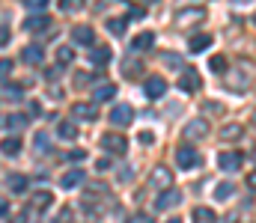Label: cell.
I'll use <instances>...</instances> for the list:
<instances>
[{
  "instance_id": "obj_20",
  "label": "cell",
  "mask_w": 256,
  "mask_h": 223,
  "mask_svg": "<svg viewBox=\"0 0 256 223\" xmlns=\"http://www.w3.org/2000/svg\"><path fill=\"white\" fill-rule=\"evenodd\" d=\"M90 63H92V66H108V63H110V48H92Z\"/></svg>"
},
{
  "instance_id": "obj_3",
  "label": "cell",
  "mask_w": 256,
  "mask_h": 223,
  "mask_svg": "<svg viewBox=\"0 0 256 223\" xmlns=\"http://www.w3.org/2000/svg\"><path fill=\"white\" fill-rule=\"evenodd\" d=\"M110 122L116 125V128H126L134 122V107L131 104H116L114 110H110Z\"/></svg>"
},
{
  "instance_id": "obj_9",
  "label": "cell",
  "mask_w": 256,
  "mask_h": 223,
  "mask_svg": "<svg viewBox=\"0 0 256 223\" xmlns=\"http://www.w3.org/2000/svg\"><path fill=\"white\" fill-rule=\"evenodd\" d=\"M242 137H244V125H238V122H230V125L220 128V140H224V143H236V140H242Z\"/></svg>"
},
{
  "instance_id": "obj_43",
  "label": "cell",
  "mask_w": 256,
  "mask_h": 223,
  "mask_svg": "<svg viewBox=\"0 0 256 223\" xmlns=\"http://www.w3.org/2000/svg\"><path fill=\"white\" fill-rule=\"evenodd\" d=\"M6 212H9V203H6V200H0V215H6Z\"/></svg>"
},
{
  "instance_id": "obj_2",
  "label": "cell",
  "mask_w": 256,
  "mask_h": 223,
  "mask_svg": "<svg viewBox=\"0 0 256 223\" xmlns=\"http://www.w3.org/2000/svg\"><path fill=\"white\" fill-rule=\"evenodd\" d=\"M242 164H244V155H242V152H220V155H218V167H220L224 173H236Z\"/></svg>"
},
{
  "instance_id": "obj_30",
  "label": "cell",
  "mask_w": 256,
  "mask_h": 223,
  "mask_svg": "<svg viewBox=\"0 0 256 223\" xmlns=\"http://www.w3.org/2000/svg\"><path fill=\"white\" fill-rule=\"evenodd\" d=\"M72 60H74V51H72V48H60V51H57V63H60V66H68Z\"/></svg>"
},
{
  "instance_id": "obj_1",
  "label": "cell",
  "mask_w": 256,
  "mask_h": 223,
  "mask_svg": "<svg viewBox=\"0 0 256 223\" xmlns=\"http://www.w3.org/2000/svg\"><path fill=\"white\" fill-rule=\"evenodd\" d=\"M102 149L110 152V155H126L128 140L122 134H116V131H108V134H102Z\"/></svg>"
},
{
  "instance_id": "obj_35",
  "label": "cell",
  "mask_w": 256,
  "mask_h": 223,
  "mask_svg": "<svg viewBox=\"0 0 256 223\" xmlns=\"http://www.w3.org/2000/svg\"><path fill=\"white\" fill-rule=\"evenodd\" d=\"M66 158H68V161H84L86 152H84V149H72V152H66Z\"/></svg>"
},
{
  "instance_id": "obj_11",
  "label": "cell",
  "mask_w": 256,
  "mask_h": 223,
  "mask_svg": "<svg viewBox=\"0 0 256 223\" xmlns=\"http://www.w3.org/2000/svg\"><path fill=\"white\" fill-rule=\"evenodd\" d=\"M143 89H146L149 98H161V95L167 92V80H161V77H149V80L143 83Z\"/></svg>"
},
{
  "instance_id": "obj_24",
  "label": "cell",
  "mask_w": 256,
  "mask_h": 223,
  "mask_svg": "<svg viewBox=\"0 0 256 223\" xmlns=\"http://www.w3.org/2000/svg\"><path fill=\"white\" fill-rule=\"evenodd\" d=\"M57 134H60L63 140H74V137H78V128H74V122H68V119H66V122L57 125Z\"/></svg>"
},
{
  "instance_id": "obj_29",
  "label": "cell",
  "mask_w": 256,
  "mask_h": 223,
  "mask_svg": "<svg viewBox=\"0 0 256 223\" xmlns=\"http://www.w3.org/2000/svg\"><path fill=\"white\" fill-rule=\"evenodd\" d=\"M122 74H126V77H137V74H140V63H137V60L122 63Z\"/></svg>"
},
{
  "instance_id": "obj_14",
  "label": "cell",
  "mask_w": 256,
  "mask_h": 223,
  "mask_svg": "<svg viewBox=\"0 0 256 223\" xmlns=\"http://www.w3.org/2000/svg\"><path fill=\"white\" fill-rule=\"evenodd\" d=\"M152 45H155V33H152V30L137 33V36L131 39V48H134V51H146V48H152Z\"/></svg>"
},
{
  "instance_id": "obj_28",
  "label": "cell",
  "mask_w": 256,
  "mask_h": 223,
  "mask_svg": "<svg viewBox=\"0 0 256 223\" xmlns=\"http://www.w3.org/2000/svg\"><path fill=\"white\" fill-rule=\"evenodd\" d=\"M232 194H236V188H232L230 182H224V185H218V188H214V197H218V200H230Z\"/></svg>"
},
{
  "instance_id": "obj_19",
  "label": "cell",
  "mask_w": 256,
  "mask_h": 223,
  "mask_svg": "<svg viewBox=\"0 0 256 223\" xmlns=\"http://www.w3.org/2000/svg\"><path fill=\"white\" fill-rule=\"evenodd\" d=\"M3 125L6 128H27L30 125V116H24V113H6Z\"/></svg>"
},
{
  "instance_id": "obj_15",
  "label": "cell",
  "mask_w": 256,
  "mask_h": 223,
  "mask_svg": "<svg viewBox=\"0 0 256 223\" xmlns=\"http://www.w3.org/2000/svg\"><path fill=\"white\" fill-rule=\"evenodd\" d=\"M21 57H24V63H27V66H39V63L45 60V54H42V48H39V45H27V48L21 51Z\"/></svg>"
},
{
  "instance_id": "obj_37",
  "label": "cell",
  "mask_w": 256,
  "mask_h": 223,
  "mask_svg": "<svg viewBox=\"0 0 256 223\" xmlns=\"http://www.w3.org/2000/svg\"><path fill=\"white\" fill-rule=\"evenodd\" d=\"M36 149H39V152L48 149V134H36Z\"/></svg>"
},
{
  "instance_id": "obj_40",
  "label": "cell",
  "mask_w": 256,
  "mask_h": 223,
  "mask_svg": "<svg viewBox=\"0 0 256 223\" xmlns=\"http://www.w3.org/2000/svg\"><path fill=\"white\" fill-rule=\"evenodd\" d=\"M140 143H143V146H152V143H155V137H152V134H146V131H143V134H140Z\"/></svg>"
},
{
  "instance_id": "obj_31",
  "label": "cell",
  "mask_w": 256,
  "mask_h": 223,
  "mask_svg": "<svg viewBox=\"0 0 256 223\" xmlns=\"http://www.w3.org/2000/svg\"><path fill=\"white\" fill-rule=\"evenodd\" d=\"M212 72H226V57H212Z\"/></svg>"
},
{
  "instance_id": "obj_39",
  "label": "cell",
  "mask_w": 256,
  "mask_h": 223,
  "mask_svg": "<svg viewBox=\"0 0 256 223\" xmlns=\"http://www.w3.org/2000/svg\"><path fill=\"white\" fill-rule=\"evenodd\" d=\"M24 3H27L30 9H45V3H48V0H24Z\"/></svg>"
},
{
  "instance_id": "obj_6",
  "label": "cell",
  "mask_w": 256,
  "mask_h": 223,
  "mask_svg": "<svg viewBox=\"0 0 256 223\" xmlns=\"http://www.w3.org/2000/svg\"><path fill=\"white\" fill-rule=\"evenodd\" d=\"M206 18V12L196 6V9H185V12H179L176 15V27H194V24H200Z\"/></svg>"
},
{
  "instance_id": "obj_41",
  "label": "cell",
  "mask_w": 256,
  "mask_h": 223,
  "mask_svg": "<svg viewBox=\"0 0 256 223\" xmlns=\"http://www.w3.org/2000/svg\"><path fill=\"white\" fill-rule=\"evenodd\" d=\"M6 95H9V98H18V95H21V89H18V86H6Z\"/></svg>"
},
{
  "instance_id": "obj_8",
  "label": "cell",
  "mask_w": 256,
  "mask_h": 223,
  "mask_svg": "<svg viewBox=\"0 0 256 223\" xmlns=\"http://www.w3.org/2000/svg\"><path fill=\"white\" fill-rule=\"evenodd\" d=\"M200 83H202V80H200V72H196V69H185L182 77H179V89H185V92H196Z\"/></svg>"
},
{
  "instance_id": "obj_46",
  "label": "cell",
  "mask_w": 256,
  "mask_h": 223,
  "mask_svg": "<svg viewBox=\"0 0 256 223\" xmlns=\"http://www.w3.org/2000/svg\"><path fill=\"white\" fill-rule=\"evenodd\" d=\"M146 3H155V0H146Z\"/></svg>"
},
{
  "instance_id": "obj_33",
  "label": "cell",
  "mask_w": 256,
  "mask_h": 223,
  "mask_svg": "<svg viewBox=\"0 0 256 223\" xmlns=\"http://www.w3.org/2000/svg\"><path fill=\"white\" fill-rule=\"evenodd\" d=\"M80 3L84 0H60V9L63 12H74V9H80Z\"/></svg>"
},
{
  "instance_id": "obj_4",
  "label": "cell",
  "mask_w": 256,
  "mask_h": 223,
  "mask_svg": "<svg viewBox=\"0 0 256 223\" xmlns=\"http://www.w3.org/2000/svg\"><path fill=\"white\" fill-rule=\"evenodd\" d=\"M176 164L182 167V170H191L200 164V155H196V149L194 146H179L176 149Z\"/></svg>"
},
{
  "instance_id": "obj_45",
  "label": "cell",
  "mask_w": 256,
  "mask_h": 223,
  "mask_svg": "<svg viewBox=\"0 0 256 223\" xmlns=\"http://www.w3.org/2000/svg\"><path fill=\"white\" fill-rule=\"evenodd\" d=\"M167 223H182V221H179V218H170V221H167Z\"/></svg>"
},
{
  "instance_id": "obj_25",
  "label": "cell",
  "mask_w": 256,
  "mask_h": 223,
  "mask_svg": "<svg viewBox=\"0 0 256 223\" xmlns=\"http://www.w3.org/2000/svg\"><path fill=\"white\" fill-rule=\"evenodd\" d=\"M185 134H188V137H206V134H208V128H206V122H202V119H194Z\"/></svg>"
},
{
  "instance_id": "obj_38",
  "label": "cell",
  "mask_w": 256,
  "mask_h": 223,
  "mask_svg": "<svg viewBox=\"0 0 256 223\" xmlns=\"http://www.w3.org/2000/svg\"><path fill=\"white\" fill-rule=\"evenodd\" d=\"M128 223H155V221H152L149 215H143V212H140V215H134V218H131Z\"/></svg>"
},
{
  "instance_id": "obj_7",
  "label": "cell",
  "mask_w": 256,
  "mask_h": 223,
  "mask_svg": "<svg viewBox=\"0 0 256 223\" xmlns=\"http://www.w3.org/2000/svg\"><path fill=\"white\" fill-rule=\"evenodd\" d=\"M24 30L27 33H45V30H51V18L48 15H30L24 21Z\"/></svg>"
},
{
  "instance_id": "obj_12",
  "label": "cell",
  "mask_w": 256,
  "mask_h": 223,
  "mask_svg": "<svg viewBox=\"0 0 256 223\" xmlns=\"http://www.w3.org/2000/svg\"><path fill=\"white\" fill-rule=\"evenodd\" d=\"M72 113H74V119H86V122H92V119L98 116V110H96V104H86V101H80V104H74V107H72Z\"/></svg>"
},
{
  "instance_id": "obj_18",
  "label": "cell",
  "mask_w": 256,
  "mask_h": 223,
  "mask_svg": "<svg viewBox=\"0 0 256 223\" xmlns=\"http://www.w3.org/2000/svg\"><path fill=\"white\" fill-rule=\"evenodd\" d=\"M188 48H191V54H200V51L212 48V36H208V33H200V36H194L191 42H188Z\"/></svg>"
},
{
  "instance_id": "obj_10",
  "label": "cell",
  "mask_w": 256,
  "mask_h": 223,
  "mask_svg": "<svg viewBox=\"0 0 256 223\" xmlns=\"http://www.w3.org/2000/svg\"><path fill=\"white\" fill-rule=\"evenodd\" d=\"M72 39H74V45H92L96 42V33H92V27L80 24V27L72 30Z\"/></svg>"
},
{
  "instance_id": "obj_22",
  "label": "cell",
  "mask_w": 256,
  "mask_h": 223,
  "mask_svg": "<svg viewBox=\"0 0 256 223\" xmlns=\"http://www.w3.org/2000/svg\"><path fill=\"white\" fill-rule=\"evenodd\" d=\"M218 218H214V212L212 209H206V206H196L194 209V223H214Z\"/></svg>"
},
{
  "instance_id": "obj_44",
  "label": "cell",
  "mask_w": 256,
  "mask_h": 223,
  "mask_svg": "<svg viewBox=\"0 0 256 223\" xmlns=\"http://www.w3.org/2000/svg\"><path fill=\"white\" fill-rule=\"evenodd\" d=\"M12 223H27V212H24V215H18V218H15Z\"/></svg>"
},
{
  "instance_id": "obj_13",
  "label": "cell",
  "mask_w": 256,
  "mask_h": 223,
  "mask_svg": "<svg viewBox=\"0 0 256 223\" xmlns=\"http://www.w3.org/2000/svg\"><path fill=\"white\" fill-rule=\"evenodd\" d=\"M84 179H86V173H84V170H68L63 179H60V185H63L66 191H72V188L84 185Z\"/></svg>"
},
{
  "instance_id": "obj_5",
  "label": "cell",
  "mask_w": 256,
  "mask_h": 223,
  "mask_svg": "<svg viewBox=\"0 0 256 223\" xmlns=\"http://www.w3.org/2000/svg\"><path fill=\"white\" fill-rule=\"evenodd\" d=\"M179 203H182V194H179L176 188H173V191H170V188H164V191H161V197L155 200V209H158V212H167V209H173V206H179Z\"/></svg>"
},
{
  "instance_id": "obj_36",
  "label": "cell",
  "mask_w": 256,
  "mask_h": 223,
  "mask_svg": "<svg viewBox=\"0 0 256 223\" xmlns=\"http://www.w3.org/2000/svg\"><path fill=\"white\" fill-rule=\"evenodd\" d=\"M86 83H90V74H86V72L74 74V86H86Z\"/></svg>"
},
{
  "instance_id": "obj_21",
  "label": "cell",
  "mask_w": 256,
  "mask_h": 223,
  "mask_svg": "<svg viewBox=\"0 0 256 223\" xmlns=\"http://www.w3.org/2000/svg\"><path fill=\"white\" fill-rule=\"evenodd\" d=\"M0 152H6L9 158H15V155L21 152V140H18V137H3V140H0Z\"/></svg>"
},
{
  "instance_id": "obj_34",
  "label": "cell",
  "mask_w": 256,
  "mask_h": 223,
  "mask_svg": "<svg viewBox=\"0 0 256 223\" xmlns=\"http://www.w3.org/2000/svg\"><path fill=\"white\" fill-rule=\"evenodd\" d=\"M164 63H167V66H173V69H179V66H182L179 54H164Z\"/></svg>"
},
{
  "instance_id": "obj_42",
  "label": "cell",
  "mask_w": 256,
  "mask_h": 223,
  "mask_svg": "<svg viewBox=\"0 0 256 223\" xmlns=\"http://www.w3.org/2000/svg\"><path fill=\"white\" fill-rule=\"evenodd\" d=\"M9 42V30L6 27H0V45H6Z\"/></svg>"
},
{
  "instance_id": "obj_17",
  "label": "cell",
  "mask_w": 256,
  "mask_h": 223,
  "mask_svg": "<svg viewBox=\"0 0 256 223\" xmlns=\"http://www.w3.org/2000/svg\"><path fill=\"white\" fill-rule=\"evenodd\" d=\"M6 188H9L12 194H24V191H27V176H21V173L6 176Z\"/></svg>"
},
{
  "instance_id": "obj_16",
  "label": "cell",
  "mask_w": 256,
  "mask_h": 223,
  "mask_svg": "<svg viewBox=\"0 0 256 223\" xmlns=\"http://www.w3.org/2000/svg\"><path fill=\"white\" fill-rule=\"evenodd\" d=\"M173 182V176H170V170L164 167V164H158L155 170H152V185H158V188H167Z\"/></svg>"
},
{
  "instance_id": "obj_26",
  "label": "cell",
  "mask_w": 256,
  "mask_h": 223,
  "mask_svg": "<svg viewBox=\"0 0 256 223\" xmlns=\"http://www.w3.org/2000/svg\"><path fill=\"white\" fill-rule=\"evenodd\" d=\"M114 95H116V86L114 83H104V86L96 89V101H110Z\"/></svg>"
},
{
  "instance_id": "obj_32",
  "label": "cell",
  "mask_w": 256,
  "mask_h": 223,
  "mask_svg": "<svg viewBox=\"0 0 256 223\" xmlns=\"http://www.w3.org/2000/svg\"><path fill=\"white\" fill-rule=\"evenodd\" d=\"M12 69H15L12 60H0V80H6V77L12 74Z\"/></svg>"
},
{
  "instance_id": "obj_27",
  "label": "cell",
  "mask_w": 256,
  "mask_h": 223,
  "mask_svg": "<svg viewBox=\"0 0 256 223\" xmlns=\"http://www.w3.org/2000/svg\"><path fill=\"white\" fill-rule=\"evenodd\" d=\"M51 200H54V197H51L48 191H39V194H33V209H39V212H42V209H48V206H51Z\"/></svg>"
},
{
  "instance_id": "obj_23",
  "label": "cell",
  "mask_w": 256,
  "mask_h": 223,
  "mask_svg": "<svg viewBox=\"0 0 256 223\" xmlns=\"http://www.w3.org/2000/svg\"><path fill=\"white\" fill-rule=\"evenodd\" d=\"M108 30H110L114 36H126L128 18H108Z\"/></svg>"
}]
</instances>
